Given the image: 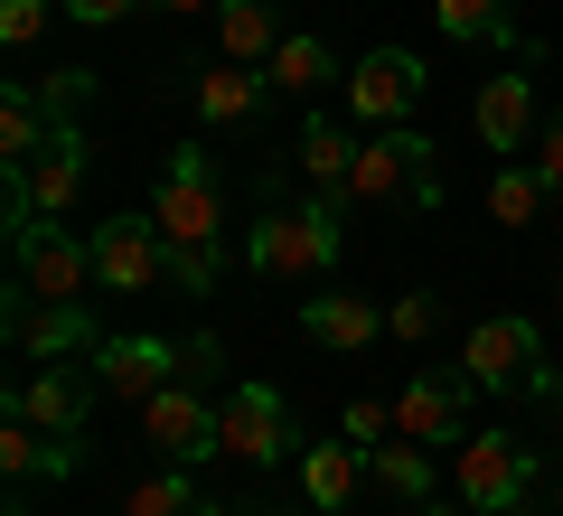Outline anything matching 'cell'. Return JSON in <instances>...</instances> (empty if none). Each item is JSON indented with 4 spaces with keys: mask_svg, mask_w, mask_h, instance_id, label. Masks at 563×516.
Here are the masks:
<instances>
[{
    "mask_svg": "<svg viewBox=\"0 0 563 516\" xmlns=\"http://www.w3.org/2000/svg\"><path fill=\"white\" fill-rule=\"evenodd\" d=\"M151 226L169 244V273H179L188 300L217 292V263H225V207H217V179H207V151H169L161 160V188H151Z\"/></svg>",
    "mask_w": 563,
    "mask_h": 516,
    "instance_id": "cell-1",
    "label": "cell"
},
{
    "mask_svg": "<svg viewBox=\"0 0 563 516\" xmlns=\"http://www.w3.org/2000/svg\"><path fill=\"white\" fill-rule=\"evenodd\" d=\"M347 207L329 198H301V207H273V217H254V235H244V263H254L263 282H320L329 263L347 254Z\"/></svg>",
    "mask_w": 563,
    "mask_h": 516,
    "instance_id": "cell-2",
    "label": "cell"
},
{
    "mask_svg": "<svg viewBox=\"0 0 563 516\" xmlns=\"http://www.w3.org/2000/svg\"><path fill=\"white\" fill-rule=\"evenodd\" d=\"M347 207H385V217H432L442 207V160L422 132H376L357 151V179H347Z\"/></svg>",
    "mask_w": 563,
    "mask_h": 516,
    "instance_id": "cell-3",
    "label": "cell"
},
{
    "mask_svg": "<svg viewBox=\"0 0 563 516\" xmlns=\"http://www.w3.org/2000/svg\"><path fill=\"white\" fill-rule=\"evenodd\" d=\"M95 310L85 300H38L20 273H10V348L20 366H57V358H95Z\"/></svg>",
    "mask_w": 563,
    "mask_h": 516,
    "instance_id": "cell-4",
    "label": "cell"
},
{
    "mask_svg": "<svg viewBox=\"0 0 563 516\" xmlns=\"http://www.w3.org/2000/svg\"><path fill=\"white\" fill-rule=\"evenodd\" d=\"M217 451L244 460V470H273V460H291V451H301V432H291V404H282L273 385H235V395H225V414H217Z\"/></svg>",
    "mask_w": 563,
    "mask_h": 516,
    "instance_id": "cell-5",
    "label": "cell"
},
{
    "mask_svg": "<svg viewBox=\"0 0 563 516\" xmlns=\"http://www.w3.org/2000/svg\"><path fill=\"white\" fill-rule=\"evenodd\" d=\"M85 244H95V282H103L113 300H141V292H161V282H179L151 217H113V226H95Z\"/></svg>",
    "mask_w": 563,
    "mask_h": 516,
    "instance_id": "cell-6",
    "label": "cell"
},
{
    "mask_svg": "<svg viewBox=\"0 0 563 516\" xmlns=\"http://www.w3.org/2000/svg\"><path fill=\"white\" fill-rule=\"evenodd\" d=\"M339 85H347V113H357V122L395 132V122L422 103V85H432V76H422V57H413V47H366V57L347 66Z\"/></svg>",
    "mask_w": 563,
    "mask_h": 516,
    "instance_id": "cell-7",
    "label": "cell"
},
{
    "mask_svg": "<svg viewBox=\"0 0 563 516\" xmlns=\"http://www.w3.org/2000/svg\"><path fill=\"white\" fill-rule=\"evenodd\" d=\"M85 366H95V385H103L113 404H151L188 358H179V338H141V329H122V338H95V358H85Z\"/></svg>",
    "mask_w": 563,
    "mask_h": 516,
    "instance_id": "cell-8",
    "label": "cell"
},
{
    "mask_svg": "<svg viewBox=\"0 0 563 516\" xmlns=\"http://www.w3.org/2000/svg\"><path fill=\"white\" fill-rule=\"evenodd\" d=\"M461 376L479 395H507V385H536L544 376V348H536V319H479L461 338Z\"/></svg>",
    "mask_w": 563,
    "mask_h": 516,
    "instance_id": "cell-9",
    "label": "cell"
},
{
    "mask_svg": "<svg viewBox=\"0 0 563 516\" xmlns=\"http://www.w3.org/2000/svg\"><path fill=\"white\" fill-rule=\"evenodd\" d=\"M95 366H76V358H57V366H20L10 376V414H29L38 432H85V414H95Z\"/></svg>",
    "mask_w": 563,
    "mask_h": 516,
    "instance_id": "cell-10",
    "label": "cell"
},
{
    "mask_svg": "<svg viewBox=\"0 0 563 516\" xmlns=\"http://www.w3.org/2000/svg\"><path fill=\"white\" fill-rule=\"evenodd\" d=\"M217 414H225V404H207V385L169 376L161 395L141 404V441H151L161 460H207V451H217Z\"/></svg>",
    "mask_w": 563,
    "mask_h": 516,
    "instance_id": "cell-11",
    "label": "cell"
},
{
    "mask_svg": "<svg viewBox=\"0 0 563 516\" xmlns=\"http://www.w3.org/2000/svg\"><path fill=\"white\" fill-rule=\"evenodd\" d=\"M526 479H536V451H526V441H507V432H470L461 441V497L479 516L526 507Z\"/></svg>",
    "mask_w": 563,
    "mask_h": 516,
    "instance_id": "cell-12",
    "label": "cell"
},
{
    "mask_svg": "<svg viewBox=\"0 0 563 516\" xmlns=\"http://www.w3.org/2000/svg\"><path fill=\"white\" fill-rule=\"evenodd\" d=\"M10 263H20V282H29L38 300H85V292H103V282H95V244H76L66 226H38Z\"/></svg>",
    "mask_w": 563,
    "mask_h": 516,
    "instance_id": "cell-13",
    "label": "cell"
},
{
    "mask_svg": "<svg viewBox=\"0 0 563 516\" xmlns=\"http://www.w3.org/2000/svg\"><path fill=\"white\" fill-rule=\"evenodd\" d=\"M470 395H479L470 376H413V385L395 395V432H404V441H422V451H442V441H461Z\"/></svg>",
    "mask_w": 563,
    "mask_h": 516,
    "instance_id": "cell-14",
    "label": "cell"
},
{
    "mask_svg": "<svg viewBox=\"0 0 563 516\" xmlns=\"http://www.w3.org/2000/svg\"><path fill=\"white\" fill-rule=\"evenodd\" d=\"M357 151H366V141H347V122H329V113H310V122H301V141H291L301 179L320 188L329 207H347V179H357Z\"/></svg>",
    "mask_w": 563,
    "mask_h": 516,
    "instance_id": "cell-15",
    "label": "cell"
},
{
    "mask_svg": "<svg viewBox=\"0 0 563 516\" xmlns=\"http://www.w3.org/2000/svg\"><path fill=\"white\" fill-rule=\"evenodd\" d=\"M479 141L488 151H536V76H488L479 85Z\"/></svg>",
    "mask_w": 563,
    "mask_h": 516,
    "instance_id": "cell-16",
    "label": "cell"
},
{
    "mask_svg": "<svg viewBox=\"0 0 563 516\" xmlns=\"http://www.w3.org/2000/svg\"><path fill=\"white\" fill-rule=\"evenodd\" d=\"M263 95H273V76H263V66H207V76H198V122L244 132V122L263 113Z\"/></svg>",
    "mask_w": 563,
    "mask_h": 516,
    "instance_id": "cell-17",
    "label": "cell"
},
{
    "mask_svg": "<svg viewBox=\"0 0 563 516\" xmlns=\"http://www.w3.org/2000/svg\"><path fill=\"white\" fill-rule=\"evenodd\" d=\"M217 47H225V66H273L282 10L273 0H217Z\"/></svg>",
    "mask_w": 563,
    "mask_h": 516,
    "instance_id": "cell-18",
    "label": "cell"
},
{
    "mask_svg": "<svg viewBox=\"0 0 563 516\" xmlns=\"http://www.w3.org/2000/svg\"><path fill=\"white\" fill-rule=\"evenodd\" d=\"M301 329L320 338V348H376L385 310H376V300H357V292H320V300H301Z\"/></svg>",
    "mask_w": 563,
    "mask_h": 516,
    "instance_id": "cell-19",
    "label": "cell"
},
{
    "mask_svg": "<svg viewBox=\"0 0 563 516\" xmlns=\"http://www.w3.org/2000/svg\"><path fill=\"white\" fill-rule=\"evenodd\" d=\"M47 132H57V113L38 103V85H10V95H0V169L20 179L29 160L47 151Z\"/></svg>",
    "mask_w": 563,
    "mask_h": 516,
    "instance_id": "cell-20",
    "label": "cell"
},
{
    "mask_svg": "<svg viewBox=\"0 0 563 516\" xmlns=\"http://www.w3.org/2000/svg\"><path fill=\"white\" fill-rule=\"evenodd\" d=\"M122 516H225V507L188 479V460H169V470H151V479L122 488Z\"/></svg>",
    "mask_w": 563,
    "mask_h": 516,
    "instance_id": "cell-21",
    "label": "cell"
},
{
    "mask_svg": "<svg viewBox=\"0 0 563 516\" xmlns=\"http://www.w3.org/2000/svg\"><path fill=\"white\" fill-rule=\"evenodd\" d=\"M301 488H310V507H347V497H357V441H301Z\"/></svg>",
    "mask_w": 563,
    "mask_h": 516,
    "instance_id": "cell-22",
    "label": "cell"
},
{
    "mask_svg": "<svg viewBox=\"0 0 563 516\" xmlns=\"http://www.w3.org/2000/svg\"><path fill=\"white\" fill-rule=\"evenodd\" d=\"M432 20L461 47H517V10L507 0H432Z\"/></svg>",
    "mask_w": 563,
    "mask_h": 516,
    "instance_id": "cell-23",
    "label": "cell"
},
{
    "mask_svg": "<svg viewBox=\"0 0 563 516\" xmlns=\"http://www.w3.org/2000/svg\"><path fill=\"white\" fill-rule=\"evenodd\" d=\"M263 76H273V95H320V85L339 76V57H329V39H310V29H291V39L273 47V66H263Z\"/></svg>",
    "mask_w": 563,
    "mask_h": 516,
    "instance_id": "cell-24",
    "label": "cell"
},
{
    "mask_svg": "<svg viewBox=\"0 0 563 516\" xmlns=\"http://www.w3.org/2000/svg\"><path fill=\"white\" fill-rule=\"evenodd\" d=\"M366 470H376V488L385 497H404V507H432V451H422V441H376V460H366Z\"/></svg>",
    "mask_w": 563,
    "mask_h": 516,
    "instance_id": "cell-25",
    "label": "cell"
},
{
    "mask_svg": "<svg viewBox=\"0 0 563 516\" xmlns=\"http://www.w3.org/2000/svg\"><path fill=\"white\" fill-rule=\"evenodd\" d=\"M544 198H554V188L536 179V160H507L498 179H488V217H498V226H536Z\"/></svg>",
    "mask_w": 563,
    "mask_h": 516,
    "instance_id": "cell-26",
    "label": "cell"
},
{
    "mask_svg": "<svg viewBox=\"0 0 563 516\" xmlns=\"http://www.w3.org/2000/svg\"><path fill=\"white\" fill-rule=\"evenodd\" d=\"M432 329H442V292H404V300H385V338H404V348H422Z\"/></svg>",
    "mask_w": 563,
    "mask_h": 516,
    "instance_id": "cell-27",
    "label": "cell"
},
{
    "mask_svg": "<svg viewBox=\"0 0 563 516\" xmlns=\"http://www.w3.org/2000/svg\"><path fill=\"white\" fill-rule=\"evenodd\" d=\"M357 451H376V441H395V404H376V395H347V422H339Z\"/></svg>",
    "mask_w": 563,
    "mask_h": 516,
    "instance_id": "cell-28",
    "label": "cell"
},
{
    "mask_svg": "<svg viewBox=\"0 0 563 516\" xmlns=\"http://www.w3.org/2000/svg\"><path fill=\"white\" fill-rule=\"evenodd\" d=\"M47 10H57V0H0V39H10V47H38L47 39Z\"/></svg>",
    "mask_w": 563,
    "mask_h": 516,
    "instance_id": "cell-29",
    "label": "cell"
},
{
    "mask_svg": "<svg viewBox=\"0 0 563 516\" xmlns=\"http://www.w3.org/2000/svg\"><path fill=\"white\" fill-rule=\"evenodd\" d=\"M57 10H66L76 29H113V20H132L141 0H57Z\"/></svg>",
    "mask_w": 563,
    "mask_h": 516,
    "instance_id": "cell-30",
    "label": "cell"
},
{
    "mask_svg": "<svg viewBox=\"0 0 563 516\" xmlns=\"http://www.w3.org/2000/svg\"><path fill=\"white\" fill-rule=\"evenodd\" d=\"M536 179L563 198V122H544V132H536Z\"/></svg>",
    "mask_w": 563,
    "mask_h": 516,
    "instance_id": "cell-31",
    "label": "cell"
},
{
    "mask_svg": "<svg viewBox=\"0 0 563 516\" xmlns=\"http://www.w3.org/2000/svg\"><path fill=\"white\" fill-rule=\"evenodd\" d=\"M179 358H188V376H217L225 348H217V329H188V338H179Z\"/></svg>",
    "mask_w": 563,
    "mask_h": 516,
    "instance_id": "cell-32",
    "label": "cell"
},
{
    "mask_svg": "<svg viewBox=\"0 0 563 516\" xmlns=\"http://www.w3.org/2000/svg\"><path fill=\"white\" fill-rule=\"evenodd\" d=\"M413 516H479L470 497H432V507H413Z\"/></svg>",
    "mask_w": 563,
    "mask_h": 516,
    "instance_id": "cell-33",
    "label": "cell"
},
{
    "mask_svg": "<svg viewBox=\"0 0 563 516\" xmlns=\"http://www.w3.org/2000/svg\"><path fill=\"white\" fill-rule=\"evenodd\" d=\"M536 395H554V404H563V358H544V376H536Z\"/></svg>",
    "mask_w": 563,
    "mask_h": 516,
    "instance_id": "cell-34",
    "label": "cell"
},
{
    "mask_svg": "<svg viewBox=\"0 0 563 516\" xmlns=\"http://www.w3.org/2000/svg\"><path fill=\"white\" fill-rule=\"evenodd\" d=\"M161 10H207V0H161Z\"/></svg>",
    "mask_w": 563,
    "mask_h": 516,
    "instance_id": "cell-35",
    "label": "cell"
},
{
    "mask_svg": "<svg viewBox=\"0 0 563 516\" xmlns=\"http://www.w3.org/2000/svg\"><path fill=\"white\" fill-rule=\"evenodd\" d=\"M498 516H536V507H498Z\"/></svg>",
    "mask_w": 563,
    "mask_h": 516,
    "instance_id": "cell-36",
    "label": "cell"
},
{
    "mask_svg": "<svg viewBox=\"0 0 563 516\" xmlns=\"http://www.w3.org/2000/svg\"><path fill=\"white\" fill-rule=\"evenodd\" d=\"M254 516H282V507H254Z\"/></svg>",
    "mask_w": 563,
    "mask_h": 516,
    "instance_id": "cell-37",
    "label": "cell"
},
{
    "mask_svg": "<svg viewBox=\"0 0 563 516\" xmlns=\"http://www.w3.org/2000/svg\"><path fill=\"white\" fill-rule=\"evenodd\" d=\"M10 516H29V507H10Z\"/></svg>",
    "mask_w": 563,
    "mask_h": 516,
    "instance_id": "cell-38",
    "label": "cell"
},
{
    "mask_svg": "<svg viewBox=\"0 0 563 516\" xmlns=\"http://www.w3.org/2000/svg\"><path fill=\"white\" fill-rule=\"evenodd\" d=\"M554 235H563V217H554Z\"/></svg>",
    "mask_w": 563,
    "mask_h": 516,
    "instance_id": "cell-39",
    "label": "cell"
},
{
    "mask_svg": "<svg viewBox=\"0 0 563 516\" xmlns=\"http://www.w3.org/2000/svg\"><path fill=\"white\" fill-rule=\"evenodd\" d=\"M554 300H563V292H554Z\"/></svg>",
    "mask_w": 563,
    "mask_h": 516,
    "instance_id": "cell-40",
    "label": "cell"
}]
</instances>
